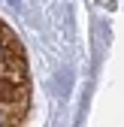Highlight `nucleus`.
<instances>
[{"instance_id": "obj_1", "label": "nucleus", "mask_w": 124, "mask_h": 127, "mask_svg": "<svg viewBox=\"0 0 124 127\" xmlns=\"http://www.w3.org/2000/svg\"><path fill=\"white\" fill-rule=\"evenodd\" d=\"M30 112V73L18 36L0 21V124H24Z\"/></svg>"}]
</instances>
